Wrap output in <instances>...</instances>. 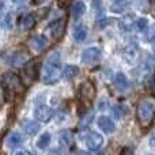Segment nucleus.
I'll return each mask as SVG.
<instances>
[{
	"mask_svg": "<svg viewBox=\"0 0 155 155\" xmlns=\"http://www.w3.org/2000/svg\"><path fill=\"white\" fill-rule=\"evenodd\" d=\"M60 75H61V59L59 53H53L44 64L41 71V80L45 84H53L60 79Z\"/></svg>",
	"mask_w": 155,
	"mask_h": 155,
	"instance_id": "nucleus-1",
	"label": "nucleus"
},
{
	"mask_svg": "<svg viewBox=\"0 0 155 155\" xmlns=\"http://www.w3.org/2000/svg\"><path fill=\"white\" fill-rule=\"evenodd\" d=\"M78 74H79V68L76 65H67L65 70L61 72V76H63V79L70 80V79H74Z\"/></svg>",
	"mask_w": 155,
	"mask_h": 155,
	"instance_id": "nucleus-20",
	"label": "nucleus"
},
{
	"mask_svg": "<svg viewBox=\"0 0 155 155\" xmlns=\"http://www.w3.org/2000/svg\"><path fill=\"white\" fill-rule=\"evenodd\" d=\"M153 88L155 90V76H154V79H153Z\"/></svg>",
	"mask_w": 155,
	"mask_h": 155,
	"instance_id": "nucleus-31",
	"label": "nucleus"
},
{
	"mask_svg": "<svg viewBox=\"0 0 155 155\" xmlns=\"http://www.w3.org/2000/svg\"><path fill=\"white\" fill-rule=\"evenodd\" d=\"M120 155H134V151H132V148L125 147V148H123V150H121Z\"/></svg>",
	"mask_w": 155,
	"mask_h": 155,
	"instance_id": "nucleus-27",
	"label": "nucleus"
},
{
	"mask_svg": "<svg viewBox=\"0 0 155 155\" xmlns=\"http://www.w3.org/2000/svg\"><path fill=\"white\" fill-rule=\"evenodd\" d=\"M79 97L82 98V101L91 102L95 98V87L91 82H84L82 83V86L79 87Z\"/></svg>",
	"mask_w": 155,
	"mask_h": 155,
	"instance_id": "nucleus-6",
	"label": "nucleus"
},
{
	"mask_svg": "<svg viewBox=\"0 0 155 155\" xmlns=\"http://www.w3.org/2000/svg\"><path fill=\"white\" fill-rule=\"evenodd\" d=\"M2 82H3V84H4L5 90L11 94H21V93H23V90H25L21 78L18 75H15V74H5V75L2 78Z\"/></svg>",
	"mask_w": 155,
	"mask_h": 155,
	"instance_id": "nucleus-3",
	"label": "nucleus"
},
{
	"mask_svg": "<svg viewBox=\"0 0 155 155\" xmlns=\"http://www.w3.org/2000/svg\"><path fill=\"white\" fill-rule=\"evenodd\" d=\"M19 29L27 31V30H31L35 25V15L34 14H26L19 19Z\"/></svg>",
	"mask_w": 155,
	"mask_h": 155,
	"instance_id": "nucleus-11",
	"label": "nucleus"
},
{
	"mask_svg": "<svg viewBox=\"0 0 155 155\" xmlns=\"http://www.w3.org/2000/svg\"><path fill=\"white\" fill-rule=\"evenodd\" d=\"M86 38H87V27L83 26V25H79L74 31V40L78 44H80L83 41H86Z\"/></svg>",
	"mask_w": 155,
	"mask_h": 155,
	"instance_id": "nucleus-18",
	"label": "nucleus"
},
{
	"mask_svg": "<svg viewBox=\"0 0 155 155\" xmlns=\"http://www.w3.org/2000/svg\"><path fill=\"white\" fill-rule=\"evenodd\" d=\"M147 25H148V22H147L146 18H139L136 22H135V26H136L137 30H140V31H143L144 29H147Z\"/></svg>",
	"mask_w": 155,
	"mask_h": 155,
	"instance_id": "nucleus-24",
	"label": "nucleus"
},
{
	"mask_svg": "<svg viewBox=\"0 0 155 155\" xmlns=\"http://www.w3.org/2000/svg\"><path fill=\"white\" fill-rule=\"evenodd\" d=\"M49 143H51V134L49 132H44L37 140V147L44 150V148H46L49 146Z\"/></svg>",
	"mask_w": 155,
	"mask_h": 155,
	"instance_id": "nucleus-21",
	"label": "nucleus"
},
{
	"mask_svg": "<svg viewBox=\"0 0 155 155\" xmlns=\"http://www.w3.org/2000/svg\"><path fill=\"white\" fill-rule=\"evenodd\" d=\"M102 56V51L98 46H90V48H86L84 51L80 54V60L84 64H93V63L98 61Z\"/></svg>",
	"mask_w": 155,
	"mask_h": 155,
	"instance_id": "nucleus-4",
	"label": "nucleus"
},
{
	"mask_svg": "<svg viewBox=\"0 0 155 155\" xmlns=\"http://www.w3.org/2000/svg\"><path fill=\"white\" fill-rule=\"evenodd\" d=\"M25 76H26V84H30L37 78V65L35 61H27V65L25 67Z\"/></svg>",
	"mask_w": 155,
	"mask_h": 155,
	"instance_id": "nucleus-12",
	"label": "nucleus"
},
{
	"mask_svg": "<svg viewBox=\"0 0 155 155\" xmlns=\"http://www.w3.org/2000/svg\"><path fill=\"white\" fill-rule=\"evenodd\" d=\"M114 86H116V87H117L120 91L129 90V87H131L128 78L124 75L123 72H117V74H116V76H114Z\"/></svg>",
	"mask_w": 155,
	"mask_h": 155,
	"instance_id": "nucleus-13",
	"label": "nucleus"
},
{
	"mask_svg": "<svg viewBox=\"0 0 155 155\" xmlns=\"http://www.w3.org/2000/svg\"><path fill=\"white\" fill-rule=\"evenodd\" d=\"M33 114H34L35 120H38L40 123H46V121H49L52 118V110L49 109L46 105H37V106L34 107V112H33Z\"/></svg>",
	"mask_w": 155,
	"mask_h": 155,
	"instance_id": "nucleus-8",
	"label": "nucleus"
},
{
	"mask_svg": "<svg viewBox=\"0 0 155 155\" xmlns=\"http://www.w3.org/2000/svg\"><path fill=\"white\" fill-rule=\"evenodd\" d=\"M97 124H98L99 129H101V131H104L105 134H112V132L116 129L114 123H113L109 117H106V116H101V117H98Z\"/></svg>",
	"mask_w": 155,
	"mask_h": 155,
	"instance_id": "nucleus-10",
	"label": "nucleus"
},
{
	"mask_svg": "<svg viewBox=\"0 0 155 155\" xmlns=\"http://www.w3.org/2000/svg\"><path fill=\"white\" fill-rule=\"evenodd\" d=\"M106 25V16H101V19H98V26L104 27Z\"/></svg>",
	"mask_w": 155,
	"mask_h": 155,
	"instance_id": "nucleus-29",
	"label": "nucleus"
},
{
	"mask_svg": "<svg viewBox=\"0 0 155 155\" xmlns=\"http://www.w3.org/2000/svg\"><path fill=\"white\" fill-rule=\"evenodd\" d=\"M26 61H27V56L23 52H15V53L12 54V57L10 59V64L14 65V67H21V65L25 64Z\"/></svg>",
	"mask_w": 155,
	"mask_h": 155,
	"instance_id": "nucleus-16",
	"label": "nucleus"
},
{
	"mask_svg": "<svg viewBox=\"0 0 155 155\" xmlns=\"http://www.w3.org/2000/svg\"><path fill=\"white\" fill-rule=\"evenodd\" d=\"M134 27H135V22L129 18H125L120 22V29L124 30V31H129V30H132Z\"/></svg>",
	"mask_w": 155,
	"mask_h": 155,
	"instance_id": "nucleus-22",
	"label": "nucleus"
},
{
	"mask_svg": "<svg viewBox=\"0 0 155 155\" xmlns=\"http://www.w3.org/2000/svg\"><path fill=\"white\" fill-rule=\"evenodd\" d=\"M137 121L139 125L142 128H148L151 125V123L154 121L155 117V106L151 101H143L140 102V105L137 106Z\"/></svg>",
	"mask_w": 155,
	"mask_h": 155,
	"instance_id": "nucleus-2",
	"label": "nucleus"
},
{
	"mask_svg": "<svg viewBox=\"0 0 155 155\" xmlns=\"http://www.w3.org/2000/svg\"><path fill=\"white\" fill-rule=\"evenodd\" d=\"M151 4H154V5H155V0H151Z\"/></svg>",
	"mask_w": 155,
	"mask_h": 155,
	"instance_id": "nucleus-32",
	"label": "nucleus"
},
{
	"mask_svg": "<svg viewBox=\"0 0 155 155\" xmlns=\"http://www.w3.org/2000/svg\"><path fill=\"white\" fill-rule=\"evenodd\" d=\"M127 5H128V3L127 2H124V0H118V2H116L114 4L112 5V11L113 12H116V14L123 12V11H125Z\"/></svg>",
	"mask_w": 155,
	"mask_h": 155,
	"instance_id": "nucleus-23",
	"label": "nucleus"
},
{
	"mask_svg": "<svg viewBox=\"0 0 155 155\" xmlns=\"http://www.w3.org/2000/svg\"><path fill=\"white\" fill-rule=\"evenodd\" d=\"M46 46V40L44 35H35L31 38V48L34 51H42Z\"/></svg>",
	"mask_w": 155,
	"mask_h": 155,
	"instance_id": "nucleus-19",
	"label": "nucleus"
},
{
	"mask_svg": "<svg viewBox=\"0 0 155 155\" xmlns=\"http://www.w3.org/2000/svg\"><path fill=\"white\" fill-rule=\"evenodd\" d=\"M23 140H25L23 136L19 132H11L7 137V144H8V147L15 148V147H19L23 143Z\"/></svg>",
	"mask_w": 155,
	"mask_h": 155,
	"instance_id": "nucleus-14",
	"label": "nucleus"
},
{
	"mask_svg": "<svg viewBox=\"0 0 155 155\" xmlns=\"http://www.w3.org/2000/svg\"><path fill=\"white\" fill-rule=\"evenodd\" d=\"M75 155H90V154H87L86 151H79V153H76Z\"/></svg>",
	"mask_w": 155,
	"mask_h": 155,
	"instance_id": "nucleus-30",
	"label": "nucleus"
},
{
	"mask_svg": "<svg viewBox=\"0 0 155 155\" xmlns=\"http://www.w3.org/2000/svg\"><path fill=\"white\" fill-rule=\"evenodd\" d=\"M154 42H155V38H154Z\"/></svg>",
	"mask_w": 155,
	"mask_h": 155,
	"instance_id": "nucleus-33",
	"label": "nucleus"
},
{
	"mask_svg": "<svg viewBox=\"0 0 155 155\" xmlns=\"http://www.w3.org/2000/svg\"><path fill=\"white\" fill-rule=\"evenodd\" d=\"M22 128L25 129L27 135H35L38 131H40V125L37 123L31 120H23L22 121Z\"/></svg>",
	"mask_w": 155,
	"mask_h": 155,
	"instance_id": "nucleus-15",
	"label": "nucleus"
},
{
	"mask_svg": "<svg viewBox=\"0 0 155 155\" xmlns=\"http://www.w3.org/2000/svg\"><path fill=\"white\" fill-rule=\"evenodd\" d=\"M104 144V136L97 132H90L88 136L86 137V147L91 151H97Z\"/></svg>",
	"mask_w": 155,
	"mask_h": 155,
	"instance_id": "nucleus-7",
	"label": "nucleus"
},
{
	"mask_svg": "<svg viewBox=\"0 0 155 155\" xmlns=\"http://www.w3.org/2000/svg\"><path fill=\"white\" fill-rule=\"evenodd\" d=\"M71 2H72V0H57V4H59V7L64 8V7H67V5H70Z\"/></svg>",
	"mask_w": 155,
	"mask_h": 155,
	"instance_id": "nucleus-26",
	"label": "nucleus"
},
{
	"mask_svg": "<svg viewBox=\"0 0 155 155\" xmlns=\"http://www.w3.org/2000/svg\"><path fill=\"white\" fill-rule=\"evenodd\" d=\"M65 30V18H59L56 21L49 23V31H51V37L53 40H59L63 37Z\"/></svg>",
	"mask_w": 155,
	"mask_h": 155,
	"instance_id": "nucleus-5",
	"label": "nucleus"
},
{
	"mask_svg": "<svg viewBox=\"0 0 155 155\" xmlns=\"http://www.w3.org/2000/svg\"><path fill=\"white\" fill-rule=\"evenodd\" d=\"M12 155H31V153L27 151V150H18V151H15Z\"/></svg>",
	"mask_w": 155,
	"mask_h": 155,
	"instance_id": "nucleus-28",
	"label": "nucleus"
},
{
	"mask_svg": "<svg viewBox=\"0 0 155 155\" xmlns=\"http://www.w3.org/2000/svg\"><path fill=\"white\" fill-rule=\"evenodd\" d=\"M86 12V4L83 2H76L71 8V15L74 19H79Z\"/></svg>",
	"mask_w": 155,
	"mask_h": 155,
	"instance_id": "nucleus-17",
	"label": "nucleus"
},
{
	"mask_svg": "<svg viewBox=\"0 0 155 155\" xmlns=\"http://www.w3.org/2000/svg\"><path fill=\"white\" fill-rule=\"evenodd\" d=\"M4 14H5V10H4V3L0 0V23L3 22V19H4Z\"/></svg>",
	"mask_w": 155,
	"mask_h": 155,
	"instance_id": "nucleus-25",
	"label": "nucleus"
},
{
	"mask_svg": "<svg viewBox=\"0 0 155 155\" xmlns=\"http://www.w3.org/2000/svg\"><path fill=\"white\" fill-rule=\"evenodd\" d=\"M139 57H140V51H139V48L135 45L128 46V48L125 49V52H124V59H125V61L128 63V64H135V63L139 60Z\"/></svg>",
	"mask_w": 155,
	"mask_h": 155,
	"instance_id": "nucleus-9",
	"label": "nucleus"
}]
</instances>
